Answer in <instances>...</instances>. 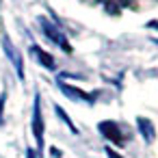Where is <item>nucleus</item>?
Wrapping results in <instances>:
<instances>
[{
  "label": "nucleus",
  "mask_w": 158,
  "mask_h": 158,
  "mask_svg": "<svg viewBox=\"0 0 158 158\" xmlns=\"http://www.w3.org/2000/svg\"><path fill=\"white\" fill-rule=\"evenodd\" d=\"M39 26H41V31H44V35L52 41V44H56L63 52H72V46H69V41H67V37L63 35V31L54 24V22H50V20H46V18H39Z\"/></svg>",
  "instance_id": "f257e3e1"
},
{
  "label": "nucleus",
  "mask_w": 158,
  "mask_h": 158,
  "mask_svg": "<svg viewBox=\"0 0 158 158\" xmlns=\"http://www.w3.org/2000/svg\"><path fill=\"white\" fill-rule=\"evenodd\" d=\"M33 134H35V143L37 149L41 152L44 147V113H41V95L35 93V102H33Z\"/></svg>",
  "instance_id": "f03ea898"
},
{
  "label": "nucleus",
  "mask_w": 158,
  "mask_h": 158,
  "mask_svg": "<svg viewBox=\"0 0 158 158\" xmlns=\"http://www.w3.org/2000/svg\"><path fill=\"white\" fill-rule=\"evenodd\" d=\"M2 50H5V56L11 61V65H13L18 78L24 80V59H22V54L15 50V46L11 44V39H9L7 35H2Z\"/></svg>",
  "instance_id": "7ed1b4c3"
},
{
  "label": "nucleus",
  "mask_w": 158,
  "mask_h": 158,
  "mask_svg": "<svg viewBox=\"0 0 158 158\" xmlns=\"http://www.w3.org/2000/svg\"><path fill=\"white\" fill-rule=\"evenodd\" d=\"M59 89L65 98L74 100V102H87V104H93L95 102V93H87V91H80L78 87H72V85H65L63 80L59 82Z\"/></svg>",
  "instance_id": "20e7f679"
},
{
  "label": "nucleus",
  "mask_w": 158,
  "mask_h": 158,
  "mask_svg": "<svg viewBox=\"0 0 158 158\" xmlns=\"http://www.w3.org/2000/svg\"><path fill=\"white\" fill-rule=\"evenodd\" d=\"M98 130L104 134V139H108L110 143H115V145H121L123 143V136H121V130H119V126L115 123V121H100L98 123Z\"/></svg>",
  "instance_id": "39448f33"
},
{
  "label": "nucleus",
  "mask_w": 158,
  "mask_h": 158,
  "mask_svg": "<svg viewBox=\"0 0 158 158\" xmlns=\"http://www.w3.org/2000/svg\"><path fill=\"white\" fill-rule=\"evenodd\" d=\"M31 54H33V59H37L46 69H50V72H52V69H56V61H54V59H52V54H50V52H46L41 46H37V44H35V46H31Z\"/></svg>",
  "instance_id": "423d86ee"
},
{
  "label": "nucleus",
  "mask_w": 158,
  "mask_h": 158,
  "mask_svg": "<svg viewBox=\"0 0 158 158\" xmlns=\"http://www.w3.org/2000/svg\"><path fill=\"white\" fill-rule=\"evenodd\" d=\"M136 128H139L141 136H143L147 143H152V141L156 139V130H154V123H152L149 119H145V117H139V119H136Z\"/></svg>",
  "instance_id": "0eeeda50"
},
{
  "label": "nucleus",
  "mask_w": 158,
  "mask_h": 158,
  "mask_svg": "<svg viewBox=\"0 0 158 158\" xmlns=\"http://www.w3.org/2000/svg\"><path fill=\"white\" fill-rule=\"evenodd\" d=\"M54 110H56V115H59V119H61V121H63V123H65V126L69 128V132H72V134H78V128L74 126V121H72V117H69V115H67V113H65V110H63L61 106H54Z\"/></svg>",
  "instance_id": "6e6552de"
},
{
  "label": "nucleus",
  "mask_w": 158,
  "mask_h": 158,
  "mask_svg": "<svg viewBox=\"0 0 158 158\" xmlns=\"http://www.w3.org/2000/svg\"><path fill=\"white\" fill-rule=\"evenodd\" d=\"M5 100H7V91H2V95H0V121H2V113H5Z\"/></svg>",
  "instance_id": "1a4fd4ad"
},
{
  "label": "nucleus",
  "mask_w": 158,
  "mask_h": 158,
  "mask_svg": "<svg viewBox=\"0 0 158 158\" xmlns=\"http://www.w3.org/2000/svg\"><path fill=\"white\" fill-rule=\"evenodd\" d=\"M106 156H108V158H121V156H119L113 147H106Z\"/></svg>",
  "instance_id": "9d476101"
},
{
  "label": "nucleus",
  "mask_w": 158,
  "mask_h": 158,
  "mask_svg": "<svg viewBox=\"0 0 158 158\" xmlns=\"http://www.w3.org/2000/svg\"><path fill=\"white\" fill-rule=\"evenodd\" d=\"M50 156H54V158H61V152H59L56 147H50Z\"/></svg>",
  "instance_id": "9b49d317"
},
{
  "label": "nucleus",
  "mask_w": 158,
  "mask_h": 158,
  "mask_svg": "<svg viewBox=\"0 0 158 158\" xmlns=\"http://www.w3.org/2000/svg\"><path fill=\"white\" fill-rule=\"evenodd\" d=\"M35 156H37V154H35V149H33V147H28V149H26V158H35Z\"/></svg>",
  "instance_id": "f8f14e48"
},
{
  "label": "nucleus",
  "mask_w": 158,
  "mask_h": 158,
  "mask_svg": "<svg viewBox=\"0 0 158 158\" xmlns=\"http://www.w3.org/2000/svg\"><path fill=\"white\" fill-rule=\"evenodd\" d=\"M147 26H149V28H156V31H158V22H147Z\"/></svg>",
  "instance_id": "ddd939ff"
},
{
  "label": "nucleus",
  "mask_w": 158,
  "mask_h": 158,
  "mask_svg": "<svg viewBox=\"0 0 158 158\" xmlns=\"http://www.w3.org/2000/svg\"><path fill=\"white\" fill-rule=\"evenodd\" d=\"M154 44H156V46H158V39H154Z\"/></svg>",
  "instance_id": "4468645a"
}]
</instances>
